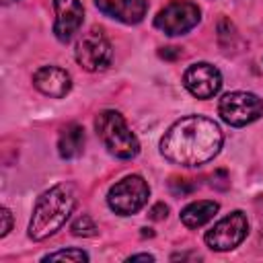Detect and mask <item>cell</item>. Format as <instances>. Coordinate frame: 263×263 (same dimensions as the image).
Listing matches in <instances>:
<instances>
[{
    "label": "cell",
    "mask_w": 263,
    "mask_h": 263,
    "mask_svg": "<svg viewBox=\"0 0 263 263\" xmlns=\"http://www.w3.org/2000/svg\"><path fill=\"white\" fill-rule=\"evenodd\" d=\"M222 148V132L216 121L201 115H187L175 121L160 140V154L173 164L199 166L212 160Z\"/></svg>",
    "instance_id": "cell-1"
},
{
    "label": "cell",
    "mask_w": 263,
    "mask_h": 263,
    "mask_svg": "<svg viewBox=\"0 0 263 263\" xmlns=\"http://www.w3.org/2000/svg\"><path fill=\"white\" fill-rule=\"evenodd\" d=\"M74 205L76 197L70 185H53L51 189L43 191L33 208L29 236L33 240H45L55 234L70 218Z\"/></svg>",
    "instance_id": "cell-2"
},
{
    "label": "cell",
    "mask_w": 263,
    "mask_h": 263,
    "mask_svg": "<svg viewBox=\"0 0 263 263\" xmlns=\"http://www.w3.org/2000/svg\"><path fill=\"white\" fill-rule=\"evenodd\" d=\"M95 129L107 150L117 158H134L140 152V142L136 134L127 127L123 115L113 109H105L95 119Z\"/></svg>",
    "instance_id": "cell-3"
},
{
    "label": "cell",
    "mask_w": 263,
    "mask_h": 263,
    "mask_svg": "<svg viewBox=\"0 0 263 263\" xmlns=\"http://www.w3.org/2000/svg\"><path fill=\"white\" fill-rule=\"evenodd\" d=\"M150 195V187L148 183L140 177V175H129L121 181H117L109 193H107V203L109 208L119 214V216H132L136 212H140Z\"/></svg>",
    "instance_id": "cell-4"
},
{
    "label": "cell",
    "mask_w": 263,
    "mask_h": 263,
    "mask_svg": "<svg viewBox=\"0 0 263 263\" xmlns=\"http://www.w3.org/2000/svg\"><path fill=\"white\" fill-rule=\"evenodd\" d=\"M218 113L228 125L242 127L263 115V99L247 90L226 92L218 103Z\"/></svg>",
    "instance_id": "cell-5"
},
{
    "label": "cell",
    "mask_w": 263,
    "mask_h": 263,
    "mask_svg": "<svg viewBox=\"0 0 263 263\" xmlns=\"http://www.w3.org/2000/svg\"><path fill=\"white\" fill-rule=\"evenodd\" d=\"M201 18V10L197 4L189 0H173L168 2L154 18V27L164 35H183L191 31Z\"/></svg>",
    "instance_id": "cell-6"
},
{
    "label": "cell",
    "mask_w": 263,
    "mask_h": 263,
    "mask_svg": "<svg viewBox=\"0 0 263 263\" xmlns=\"http://www.w3.org/2000/svg\"><path fill=\"white\" fill-rule=\"evenodd\" d=\"M111 58H113L111 43L105 37V33L97 27L86 31L76 43V62L88 72L105 70L111 64Z\"/></svg>",
    "instance_id": "cell-7"
},
{
    "label": "cell",
    "mask_w": 263,
    "mask_h": 263,
    "mask_svg": "<svg viewBox=\"0 0 263 263\" xmlns=\"http://www.w3.org/2000/svg\"><path fill=\"white\" fill-rule=\"evenodd\" d=\"M249 232V220L242 212H232L218 220L212 230L205 234V245L214 251H230L238 247Z\"/></svg>",
    "instance_id": "cell-8"
},
{
    "label": "cell",
    "mask_w": 263,
    "mask_h": 263,
    "mask_svg": "<svg viewBox=\"0 0 263 263\" xmlns=\"http://www.w3.org/2000/svg\"><path fill=\"white\" fill-rule=\"evenodd\" d=\"M183 84L193 97L212 99L214 95H218V90L222 86V74L216 66H212L208 62H197L185 70Z\"/></svg>",
    "instance_id": "cell-9"
},
{
    "label": "cell",
    "mask_w": 263,
    "mask_h": 263,
    "mask_svg": "<svg viewBox=\"0 0 263 263\" xmlns=\"http://www.w3.org/2000/svg\"><path fill=\"white\" fill-rule=\"evenodd\" d=\"M53 8H55V25H53V33L60 41H70L78 29L82 27V18H84V8L78 0H53Z\"/></svg>",
    "instance_id": "cell-10"
},
{
    "label": "cell",
    "mask_w": 263,
    "mask_h": 263,
    "mask_svg": "<svg viewBox=\"0 0 263 263\" xmlns=\"http://www.w3.org/2000/svg\"><path fill=\"white\" fill-rule=\"evenodd\" d=\"M33 84L37 90H41L47 97L62 99L72 88V78L64 68L58 66H43L33 74Z\"/></svg>",
    "instance_id": "cell-11"
},
{
    "label": "cell",
    "mask_w": 263,
    "mask_h": 263,
    "mask_svg": "<svg viewBox=\"0 0 263 263\" xmlns=\"http://www.w3.org/2000/svg\"><path fill=\"white\" fill-rule=\"evenodd\" d=\"M99 10L125 25H136L144 18L148 2L146 0H95Z\"/></svg>",
    "instance_id": "cell-12"
},
{
    "label": "cell",
    "mask_w": 263,
    "mask_h": 263,
    "mask_svg": "<svg viewBox=\"0 0 263 263\" xmlns=\"http://www.w3.org/2000/svg\"><path fill=\"white\" fill-rule=\"evenodd\" d=\"M82 150H84V129H82V125H78V123L66 125L60 132V138H58V152H60V156L70 160V158L80 156Z\"/></svg>",
    "instance_id": "cell-13"
},
{
    "label": "cell",
    "mask_w": 263,
    "mask_h": 263,
    "mask_svg": "<svg viewBox=\"0 0 263 263\" xmlns=\"http://www.w3.org/2000/svg\"><path fill=\"white\" fill-rule=\"evenodd\" d=\"M218 212V203L210 201V199H199V201H191L189 205L183 208L181 212V222L187 228H199L205 222H210Z\"/></svg>",
    "instance_id": "cell-14"
},
{
    "label": "cell",
    "mask_w": 263,
    "mask_h": 263,
    "mask_svg": "<svg viewBox=\"0 0 263 263\" xmlns=\"http://www.w3.org/2000/svg\"><path fill=\"white\" fill-rule=\"evenodd\" d=\"M41 261H72V263H82L88 261V255L82 249H64V251H55L45 255Z\"/></svg>",
    "instance_id": "cell-15"
},
{
    "label": "cell",
    "mask_w": 263,
    "mask_h": 263,
    "mask_svg": "<svg viewBox=\"0 0 263 263\" xmlns=\"http://www.w3.org/2000/svg\"><path fill=\"white\" fill-rule=\"evenodd\" d=\"M70 230H72V234H76V236H95V234L99 232L97 224H95V222H92V218H90V216H86V214L78 216V218L72 222Z\"/></svg>",
    "instance_id": "cell-16"
},
{
    "label": "cell",
    "mask_w": 263,
    "mask_h": 263,
    "mask_svg": "<svg viewBox=\"0 0 263 263\" xmlns=\"http://www.w3.org/2000/svg\"><path fill=\"white\" fill-rule=\"evenodd\" d=\"M171 189H173L175 195H185V193L193 191V185H187L185 179H173L171 181Z\"/></svg>",
    "instance_id": "cell-17"
},
{
    "label": "cell",
    "mask_w": 263,
    "mask_h": 263,
    "mask_svg": "<svg viewBox=\"0 0 263 263\" xmlns=\"http://www.w3.org/2000/svg\"><path fill=\"white\" fill-rule=\"evenodd\" d=\"M0 218H2V228H0V236H6L12 228V216H10V210L8 208H2L0 210Z\"/></svg>",
    "instance_id": "cell-18"
},
{
    "label": "cell",
    "mask_w": 263,
    "mask_h": 263,
    "mask_svg": "<svg viewBox=\"0 0 263 263\" xmlns=\"http://www.w3.org/2000/svg\"><path fill=\"white\" fill-rule=\"evenodd\" d=\"M148 214H150V218H152V220H162V218H166V214H168V208H166V205L160 201V203L152 205Z\"/></svg>",
    "instance_id": "cell-19"
},
{
    "label": "cell",
    "mask_w": 263,
    "mask_h": 263,
    "mask_svg": "<svg viewBox=\"0 0 263 263\" xmlns=\"http://www.w3.org/2000/svg\"><path fill=\"white\" fill-rule=\"evenodd\" d=\"M179 53H181V51H179L177 47H164V49L160 51V55H162V58H168V60H173V58H179Z\"/></svg>",
    "instance_id": "cell-20"
},
{
    "label": "cell",
    "mask_w": 263,
    "mask_h": 263,
    "mask_svg": "<svg viewBox=\"0 0 263 263\" xmlns=\"http://www.w3.org/2000/svg\"><path fill=\"white\" fill-rule=\"evenodd\" d=\"M127 261H154V257L148 255V253H140V255H132V257H127Z\"/></svg>",
    "instance_id": "cell-21"
},
{
    "label": "cell",
    "mask_w": 263,
    "mask_h": 263,
    "mask_svg": "<svg viewBox=\"0 0 263 263\" xmlns=\"http://www.w3.org/2000/svg\"><path fill=\"white\" fill-rule=\"evenodd\" d=\"M2 2H4V4H8V2H12V0H2Z\"/></svg>",
    "instance_id": "cell-22"
}]
</instances>
